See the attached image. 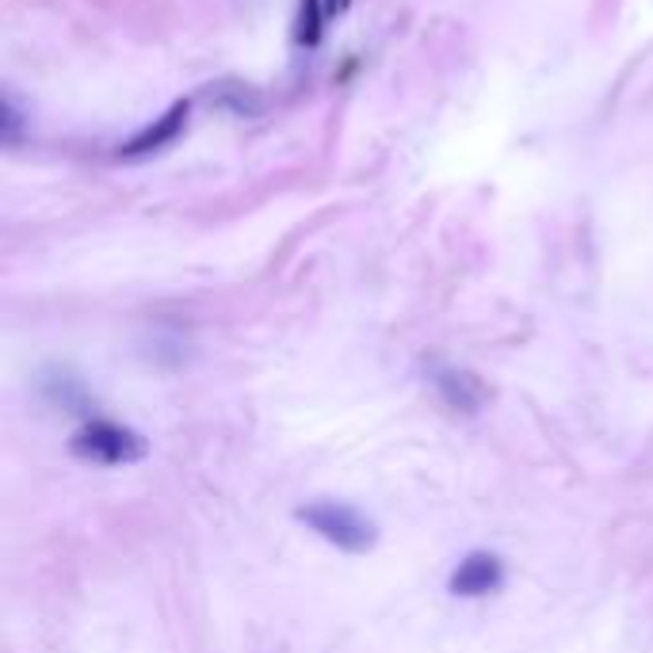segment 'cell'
I'll list each match as a JSON object with an SVG mask.
<instances>
[{
    "mask_svg": "<svg viewBox=\"0 0 653 653\" xmlns=\"http://www.w3.org/2000/svg\"><path fill=\"white\" fill-rule=\"evenodd\" d=\"M0 115H4V119H0V127H4V142L12 146V142L20 138V111H16V104H12V100H4V107H0Z\"/></svg>",
    "mask_w": 653,
    "mask_h": 653,
    "instance_id": "cell-7",
    "label": "cell"
},
{
    "mask_svg": "<svg viewBox=\"0 0 653 653\" xmlns=\"http://www.w3.org/2000/svg\"><path fill=\"white\" fill-rule=\"evenodd\" d=\"M187 115H192V104H187V100H176L165 115H160V119L146 123V127L134 134L130 142H123V146H119V157H123V160H142V157H154V154H160V149H168V146H173V142L184 134Z\"/></svg>",
    "mask_w": 653,
    "mask_h": 653,
    "instance_id": "cell-2",
    "label": "cell"
},
{
    "mask_svg": "<svg viewBox=\"0 0 653 653\" xmlns=\"http://www.w3.org/2000/svg\"><path fill=\"white\" fill-rule=\"evenodd\" d=\"M500 585V562L494 554H470L459 569L451 574L455 596H486Z\"/></svg>",
    "mask_w": 653,
    "mask_h": 653,
    "instance_id": "cell-5",
    "label": "cell"
},
{
    "mask_svg": "<svg viewBox=\"0 0 653 653\" xmlns=\"http://www.w3.org/2000/svg\"><path fill=\"white\" fill-rule=\"evenodd\" d=\"M74 451L80 455V459H88V462H104V467H115V462L138 459L146 447H142L138 436L127 432V428L111 425V420H96V425H88V428H80V432H77Z\"/></svg>",
    "mask_w": 653,
    "mask_h": 653,
    "instance_id": "cell-1",
    "label": "cell"
},
{
    "mask_svg": "<svg viewBox=\"0 0 653 653\" xmlns=\"http://www.w3.org/2000/svg\"><path fill=\"white\" fill-rule=\"evenodd\" d=\"M302 520L314 524L329 543H337V547H344V550H363L367 543H371V527H367L352 508L318 505V508H306Z\"/></svg>",
    "mask_w": 653,
    "mask_h": 653,
    "instance_id": "cell-3",
    "label": "cell"
},
{
    "mask_svg": "<svg viewBox=\"0 0 653 653\" xmlns=\"http://www.w3.org/2000/svg\"><path fill=\"white\" fill-rule=\"evenodd\" d=\"M203 100H207L211 107H218V111L237 115V119H253V115H261L267 107L261 88L245 85V80H218V85H207Z\"/></svg>",
    "mask_w": 653,
    "mask_h": 653,
    "instance_id": "cell-4",
    "label": "cell"
},
{
    "mask_svg": "<svg viewBox=\"0 0 653 653\" xmlns=\"http://www.w3.org/2000/svg\"><path fill=\"white\" fill-rule=\"evenodd\" d=\"M348 4H352V0H325V12L329 16H344Z\"/></svg>",
    "mask_w": 653,
    "mask_h": 653,
    "instance_id": "cell-8",
    "label": "cell"
},
{
    "mask_svg": "<svg viewBox=\"0 0 653 653\" xmlns=\"http://www.w3.org/2000/svg\"><path fill=\"white\" fill-rule=\"evenodd\" d=\"M321 20H325V4H321V0H299L294 42H299V47H318L321 42Z\"/></svg>",
    "mask_w": 653,
    "mask_h": 653,
    "instance_id": "cell-6",
    "label": "cell"
}]
</instances>
